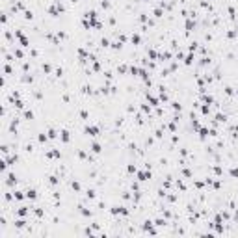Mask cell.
<instances>
[{"label": "cell", "mask_w": 238, "mask_h": 238, "mask_svg": "<svg viewBox=\"0 0 238 238\" xmlns=\"http://www.w3.org/2000/svg\"><path fill=\"white\" fill-rule=\"evenodd\" d=\"M26 197H30V199H35V197H37V195H35V190H28V192H26Z\"/></svg>", "instance_id": "6da1fadb"}, {"label": "cell", "mask_w": 238, "mask_h": 238, "mask_svg": "<svg viewBox=\"0 0 238 238\" xmlns=\"http://www.w3.org/2000/svg\"><path fill=\"white\" fill-rule=\"evenodd\" d=\"M231 175H233V177H238V169H236V167H234V169H231Z\"/></svg>", "instance_id": "3957f363"}, {"label": "cell", "mask_w": 238, "mask_h": 238, "mask_svg": "<svg viewBox=\"0 0 238 238\" xmlns=\"http://www.w3.org/2000/svg\"><path fill=\"white\" fill-rule=\"evenodd\" d=\"M91 151L99 153V151H101V145H99V143H93V145H91Z\"/></svg>", "instance_id": "7a4b0ae2"}]
</instances>
